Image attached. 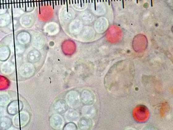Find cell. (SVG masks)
Returning <instances> with one entry per match:
<instances>
[{"mask_svg": "<svg viewBox=\"0 0 173 130\" xmlns=\"http://www.w3.org/2000/svg\"><path fill=\"white\" fill-rule=\"evenodd\" d=\"M91 2H92V3H93V0H91Z\"/></svg>", "mask_w": 173, "mask_h": 130, "instance_id": "24", "label": "cell"}, {"mask_svg": "<svg viewBox=\"0 0 173 130\" xmlns=\"http://www.w3.org/2000/svg\"><path fill=\"white\" fill-rule=\"evenodd\" d=\"M100 2H102V0H99Z\"/></svg>", "mask_w": 173, "mask_h": 130, "instance_id": "26", "label": "cell"}, {"mask_svg": "<svg viewBox=\"0 0 173 130\" xmlns=\"http://www.w3.org/2000/svg\"><path fill=\"white\" fill-rule=\"evenodd\" d=\"M102 1H103V2H104V0H102Z\"/></svg>", "mask_w": 173, "mask_h": 130, "instance_id": "29", "label": "cell"}, {"mask_svg": "<svg viewBox=\"0 0 173 130\" xmlns=\"http://www.w3.org/2000/svg\"><path fill=\"white\" fill-rule=\"evenodd\" d=\"M75 4H76V0H75Z\"/></svg>", "mask_w": 173, "mask_h": 130, "instance_id": "22", "label": "cell"}, {"mask_svg": "<svg viewBox=\"0 0 173 130\" xmlns=\"http://www.w3.org/2000/svg\"><path fill=\"white\" fill-rule=\"evenodd\" d=\"M4 114H5V111H4V109L0 107V117L4 116Z\"/></svg>", "mask_w": 173, "mask_h": 130, "instance_id": "14", "label": "cell"}, {"mask_svg": "<svg viewBox=\"0 0 173 130\" xmlns=\"http://www.w3.org/2000/svg\"><path fill=\"white\" fill-rule=\"evenodd\" d=\"M113 0H111V2H112V1H113Z\"/></svg>", "mask_w": 173, "mask_h": 130, "instance_id": "33", "label": "cell"}, {"mask_svg": "<svg viewBox=\"0 0 173 130\" xmlns=\"http://www.w3.org/2000/svg\"><path fill=\"white\" fill-rule=\"evenodd\" d=\"M75 129H76V127H75V124L71 123H68L66 124L64 128V129L65 130H72Z\"/></svg>", "mask_w": 173, "mask_h": 130, "instance_id": "13", "label": "cell"}, {"mask_svg": "<svg viewBox=\"0 0 173 130\" xmlns=\"http://www.w3.org/2000/svg\"><path fill=\"white\" fill-rule=\"evenodd\" d=\"M77 1H78V4H79V0H77Z\"/></svg>", "mask_w": 173, "mask_h": 130, "instance_id": "20", "label": "cell"}, {"mask_svg": "<svg viewBox=\"0 0 173 130\" xmlns=\"http://www.w3.org/2000/svg\"><path fill=\"white\" fill-rule=\"evenodd\" d=\"M125 1H127V0H125Z\"/></svg>", "mask_w": 173, "mask_h": 130, "instance_id": "36", "label": "cell"}, {"mask_svg": "<svg viewBox=\"0 0 173 130\" xmlns=\"http://www.w3.org/2000/svg\"><path fill=\"white\" fill-rule=\"evenodd\" d=\"M41 57V55L39 51L32 50L28 53L27 58L30 63H36L40 61Z\"/></svg>", "mask_w": 173, "mask_h": 130, "instance_id": "7", "label": "cell"}, {"mask_svg": "<svg viewBox=\"0 0 173 130\" xmlns=\"http://www.w3.org/2000/svg\"><path fill=\"white\" fill-rule=\"evenodd\" d=\"M123 8H124V0H122Z\"/></svg>", "mask_w": 173, "mask_h": 130, "instance_id": "16", "label": "cell"}, {"mask_svg": "<svg viewBox=\"0 0 173 130\" xmlns=\"http://www.w3.org/2000/svg\"><path fill=\"white\" fill-rule=\"evenodd\" d=\"M151 6H153V3H152V0H151Z\"/></svg>", "mask_w": 173, "mask_h": 130, "instance_id": "18", "label": "cell"}, {"mask_svg": "<svg viewBox=\"0 0 173 130\" xmlns=\"http://www.w3.org/2000/svg\"><path fill=\"white\" fill-rule=\"evenodd\" d=\"M10 101V98L6 92H0V106H4L8 104Z\"/></svg>", "mask_w": 173, "mask_h": 130, "instance_id": "11", "label": "cell"}, {"mask_svg": "<svg viewBox=\"0 0 173 130\" xmlns=\"http://www.w3.org/2000/svg\"><path fill=\"white\" fill-rule=\"evenodd\" d=\"M15 69V66L12 63L7 62L3 63L1 66V71L2 74L9 75L12 74Z\"/></svg>", "mask_w": 173, "mask_h": 130, "instance_id": "6", "label": "cell"}, {"mask_svg": "<svg viewBox=\"0 0 173 130\" xmlns=\"http://www.w3.org/2000/svg\"><path fill=\"white\" fill-rule=\"evenodd\" d=\"M119 1H121V0H119Z\"/></svg>", "mask_w": 173, "mask_h": 130, "instance_id": "34", "label": "cell"}, {"mask_svg": "<svg viewBox=\"0 0 173 130\" xmlns=\"http://www.w3.org/2000/svg\"><path fill=\"white\" fill-rule=\"evenodd\" d=\"M140 1H141V0H140Z\"/></svg>", "mask_w": 173, "mask_h": 130, "instance_id": "37", "label": "cell"}, {"mask_svg": "<svg viewBox=\"0 0 173 130\" xmlns=\"http://www.w3.org/2000/svg\"><path fill=\"white\" fill-rule=\"evenodd\" d=\"M89 3H90V0H89Z\"/></svg>", "mask_w": 173, "mask_h": 130, "instance_id": "28", "label": "cell"}, {"mask_svg": "<svg viewBox=\"0 0 173 130\" xmlns=\"http://www.w3.org/2000/svg\"><path fill=\"white\" fill-rule=\"evenodd\" d=\"M108 4L109 5H110V0H108Z\"/></svg>", "mask_w": 173, "mask_h": 130, "instance_id": "19", "label": "cell"}, {"mask_svg": "<svg viewBox=\"0 0 173 130\" xmlns=\"http://www.w3.org/2000/svg\"><path fill=\"white\" fill-rule=\"evenodd\" d=\"M86 1V3H87V2H88V0H85Z\"/></svg>", "mask_w": 173, "mask_h": 130, "instance_id": "25", "label": "cell"}, {"mask_svg": "<svg viewBox=\"0 0 173 130\" xmlns=\"http://www.w3.org/2000/svg\"><path fill=\"white\" fill-rule=\"evenodd\" d=\"M80 7H82V1L81 0H80Z\"/></svg>", "mask_w": 173, "mask_h": 130, "instance_id": "17", "label": "cell"}, {"mask_svg": "<svg viewBox=\"0 0 173 130\" xmlns=\"http://www.w3.org/2000/svg\"><path fill=\"white\" fill-rule=\"evenodd\" d=\"M30 119L29 114L26 111H22L19 114L15 116L13 119V123L17 127L25 125Z\"/></svg>", "mask_w": 173, "mask_h": 130, "instance_id": "1", "label": "cell"}, {"mask_svg": "<svg viewBox=\"0 0 173 130\" xmlns=\"http://www.w3.org/2000/svg\"><path fill=\"white\" fill-rule=\"evenodd\" d=\"M94 8H95V10H96L97 9V7H96V0H94Z\"/></svg>", "mask_w": 173, "mask_h": 130, "instance_id": "15", "label": "cell"}, {"mask_svg": "<svg viewBox=\"0 0 173 130\" xmlns=\"http://www.w3.org/2000/svg\"><path fill=\"white\" fill-rule=\"evenodd\" d=\"M72 1V4H73V0H71Z\"/></svg>", "mask_w": 173, "mask_h": 130, "instance_id": "21", "label": "cell"}, {"mask_svg": "<svg viewBox=\"0 0 173 130\" xmlns=\"http://www.w3.org/2000/svg\"><path fill=\"white\" fill-rule=\"evenodd\" d=\"M78 114L73 110H69L67 111L65 115V118L67 121H74L77 119Z\"/></svg>", "mask_w": 173, "mask_h": 130, "instance_id": "12", "label": "cell"}, {"mask_svg": "<svg viewBox=\"0 0 173 130\" xmlns=\"http://www.w3.org/2000/svg\"></svg>", "mask_w": 173, "mask_h": 130, "instance_id": "38", "label": "cell"}, {"mask_svg": "<svg viewBox=\"0 0 173 130\" xmlns=\"http://www.w3.org/2000/svg\"><path fill=\"white\" fill-rule=\"evenodd\" d=\"M116 1H118V0H116Z\"/></svg>", "mask_w": 173, "mask_h": 130, "instance_id": "35", "label": "cell"}, {"mask_svg": "<svg viewBox=\"0 0 173 130\" xmlns=\"http://www.w3.org/2000/svg\"><path fill=\"white\" fill-rule=\"evenodd\" d=\"M34 72V66L30 63L24 64L19 69V74L24 77H28L32 76Z\"/></svg>", "mask_w": 173, "mask_h": 130, "instance_id": "2", "label": "cell"}, {"mask_svg": "<svg viewBox=\"0 0 173 130\" xmlns=\"http://www.w3.org/2000/svg\"><path fill=\"white\" fill-rule=\"evenodd\" d=\"M12 124V120L8 117L4 115L0 117V129H8L11 126Z\"/></svg>", "mask_w": 173, "mask_h": 130, "instance_id": "8", "label": "cell"}, {"mask_svg": "<svg viewBox=\"0 0 173 130\" xmlns=\"http://www.w3.org/2000/svg\"><path fill=\"white\" fill-rule=\"evenodd\" d=\"M83 4H84V0H83Z\"/></svg>", "mask_w": 173, "mask_h": 130, "instance_id": "23", "label": "cell"}, {"mask_svg": "<svg viewBox=\"0 0 173 130\" xmlns=\"http://www.w3.org/2000/svg\"><path fill=\"white\" fill-rule=\"evenodd\" d=\"M106 2H107V0H106Z\"/></svg>", "mask_w": 173, "mask_h": 130, "instance_id": "30", "label": "cell"}, {"mask_svg": "<svg viewBox=\"0 0 173 130\" xmlns=\"http://www.w3.org/2000/svg\"><path fill=\"white\" fill-rule=\"evenodd\" d=\"M136 2H137V3H138V0H136Z\"/></svg>", "mask_w": 173, "mask_h": 130, "instance_id": "27", "label": "cell"}, {"mask_svg": "<svg viewBox=\"0 0 173 130\" xmlns=\"http://www.w3.org/2000/svg\"><path fill=\"white\" fill-rule=\"evenodd\" d=\"M99 2V0H97V2Z\"/></svg>", "mask_w": 173, "mask_h": 130, "instance_id": "31", "label": "cell"}, {"mask_svg": "<svg viewBox=\"0 0 173 130\" xmlns=\"http://www.w3.org/2000/svg\"><path fill=\"white\" fill-rule=\"evenodd\" d=\"M66 101L67 104L71 107L75 108L78 105V97L76 92L73 91L70 92L66 96Z\"/></svg>", "mask_w": 173, "mask_h": 130, "instance_id": "4", "label": "cell"}, {"mask_svg": "<svg viewBox=\"0 0 173 130\" xmlns=\"http://www.w3.org/2000/svg\"><path fill=\"white\" fill-rule=\"evenodd\" d=\"M53 108L56 112L62 114L65 113L67 111L68 106L66 101L63 100H60L54 103Z\"/></svg>", "mask_w": 173, "mask_h": 130, "instance_id": "5", "label": "cell"}, {"mask_svg": "<svg viewBox=\"0 0 173 130\" xmlns=\"http://www.w3.org/2000/svg\"><path fill=\"white\" fill-rule=\"evenodd\" d=\"M51 127L55 129H61L64 125V121L63 118L59 115L52 116L50 119Z\"/></svg>", "mask_w": 173, "mask_h": 130, "instance_id": "3", "label": "cell"}, {"mask_svg": "<svg viewBox=\"0 0 173 130\" xmlns=\"http://www.w3.org/2000/svg\"><path fill=\"white\" fill-rule=\"evenodd\" d=\"M114 2H115V1H116V0H114Z\"/></svg>", "mask_w": 173, "mask_h": 130, "instance_id": "32", "label": "cell"}, {"mask_svg": "<svg viewBox=\"0 0 173 130\" xmlns=\"http://www.w3.org/2000/svg\"><path fill=\"white\" fill-rule=\"evenodd\" d=\"M18 109H19V105H18V101H14L8 105L7 108V111L8 114L11 115H15L18 113Z\"/></svg>", "mask_w": 173, "mask_h": 130, "instance_id": "10", "label": "cell"}, {"mask_svg": "<svg viewBox=\"0 0 173 130\" xmlns=\"http://www.w3.org/2000/svg\"><path fill=\"white\" fill-rule=\"evenodd\" d=\"M10 56V51L8 47H0V61L5 62L8 60Z\"/></svg>", "mask_w": 173, "mask_h": 130, "instance_id": "9", "label": "cell"}]
</instances>
